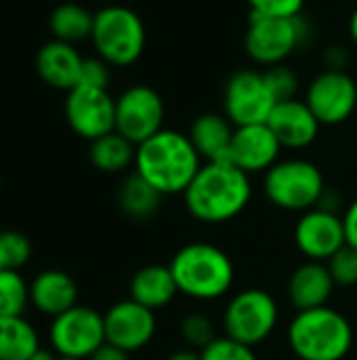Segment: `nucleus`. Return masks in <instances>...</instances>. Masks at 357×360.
Returning <instances> with one entry per match:
<instances>
[{
    "label": "nucleus",
    "mask_w": 357,
    "mask_h": 360,
    "mask_svg": "<svg viewBox=\"0 0 357 360\" xmlns=\"http://www.w3.org/2000/svg\"><path fill=\"white\" fill-rule=\"evenodd\" d=\"M88 360H130V354L126 350L116 348V346H112V344L105 342Z\"/></svg>",
    "instance_id": "nucleus-36"
},
{
    "label": "nucleus",
    "mask_w": 357,
    "mask_h": 360,
    "mask_svg": "<svg viewBox=\"0 0 357 360\" xmlns=\"http://www.w3.org/2000/svg\"><path fill=\"white\" fill-rule=\"evenodd\" d=\"M162 198L164 196L139 173L124 177V181L118 188V205L122 213L133 219H147L156 215L162 205Z\"/></svg>",
    "instance_id": "nucleus-25"
},
{
    "label": "nucleus",
    "mask_w": 357,
    "mask_h": 360,
    "mask_svg": "<svg viewBox=\"0 0 357 360\" xmlns=\"http://www.w3.org/2000/svg\"><path fill=\"white\" fill-rule=\"evenodd\" d=\"M78 84L95 86V89H107V84H109V63H105L101 57H84Z\"/></svg>",
    "instance_id": "nucleus-34"
},
{
    "label": "nucleus",
    "mask_w": 357,
    "mask_h": 360,
    "mask_svg": "<svg viewBox=\"0 0 357 360\" xmlns=\"http://www.w3.org/2000/svg\"><path fill=\"white\" fill-rule=\"evenodd\" d=\"M93 23H95V13H90L86 6L76 4V2L59 4L50 13V19H48L55 40L69 42V44L90 38Z\"/></svg>",
    "instance_id": "nucleus-26"
},
{
    "label": "nucleus",
    "mask_w": 357,
    "mask_h": 360,
    "mask_svg": "<svg viewBox=\"0 0 357 360\" xmlns=\"http://www.w3.org/2000/svg\"><path fill=\"white\" fill-rule=\"evenodd\" d=\"M303 17H263L250 13L244 34V51L257 65L274 68L286 63L307 38Z\"/></svg>",
    "instance_id": "nucleus-7"
},
{
    "label": "nucleus",
    "mask_w": 357,
    "mask_h": 360,
    "mask_svg": "<svg viewBox=\"0 0 357 360\" xmlns=\"http://www.w3.org/2000/svg\"><path fill=\"white\" fill-rule=\"evenodd\" d=\"M164 99L154 86L133 84L116 97V131L135 146L164 129Z\"/></svg>",
    "instance_id": "nucleus-11"
},
{
    "label": "nucleus",
    "mask_w": 357,
    "mask_h": 360,
    "mask_svg": "<svg viewBox=\"0 0 357 360\" xmlns=\"http://www.w3.org/2000/svg\"><path fill=\"white\" fill-rule=\"evenodd\" d=\"M335 285L339 287H356L357 285V249L345 245L326 262Z\"/></svg>",
    "instance_id": "nucleus-30"
},
{
    "label": "nucleus",
    "mask_w": 357,
    "mask_h": 360,
    "mask_svg": "<svg viewBox=\"0 0 357 360\" xmlns=\"http://www.w3.org/2000/svg\"><path fill=\"white\" fill-rule=\"evenodd\" d=\"M179 331H181L183 342L189 344L191 348H198V350H204L210 342L217 340L213 321H210L206 314H200V312L187 314V316L181 321Z\"/></svg>",
    "instance_id": "nucleus-29"
},
{
    "label": "nucleus",
    "mask_w": 357,
    "mask_h": 360,
    "mask_svg": "<svg viewBox=\"0 0 357 360\" xmlns=\"http://www.w3.org/2000/svg\"><path fill=\"white\" fill-rule=\"evenodd\" d=\"M29 304V285L19 270H0V316H23Z\"/></svg>",
    "instance_id": "nucleus-27"
},
{
    "label": "nucleus",
    "mask_w": 357,
    "mask_h": 360,
    "mask_svg": "<svg viewBox=\"0 0 357 360\" xmlns=\"http://www.w3.org/2000/svg\"><path fill=\"white\" fill-rule=\"evenodd\" d=\"M84 57L69 42L50 40L40 46L36 55V72L38 76L53 89L72 91L80 82Z\"/></svg>",
    "instance_id": "nucleus-19"
},
{
    "label": "nucleus",
    "mask_w": 357,
    "mask_h": 360,
    "mask_svg": "<svg viewBox=\"0 0 357 360\" xmlns=\"http://www.w3.org/2000/svg\"><path fill=\"white\" fill-rule=\"evenodd\" d=\"M278 99L261 70L234 72L223 89V114L234 127L265 124Z\"/></svg>",
    "instance_id": "nucleus-9"
},
{
    "label": "nucleus",
    "mask_w": 357,
    "mask_h": 360,
    "mask_svg": "<svg viewBox=\"0 0 357 360\" xmlns=\"http://www.w3.org/2000/svg\"><path fill=\"white\" fill-rule=\"evenodd\" d=\"M202 158L187 133L162 129L137 146L135 173L162 196L183 194L202 167Z\"/></svg>",
    "instance_id": "nucleus-2"
},
{
    "label": "nucleus",
    "mask_w": 357,
    "mask_h": 360,
    "mask_svg": "<svg viewBox=\"0 0 357 360\" xmlns=\"http://www.w3.org/2000/svg\"><path fill=\"white\" fill-rule=\"evenodd\" d=\"M48 344L57 356L88 360L105 344L103 314L88 306H74L53 319Z\"/></svg>",
    "instance_id": "nucleus-10"
},
{
    "label": "nucleus",
    "mask_w": 357,
    "mask_h": 360,
    "mask_svg": "<svg viewBox=\"0 0 357 360\" xmlns=\"http://www.w3.org/2000/svg\"><path fill=\"white\" fill-rule=\"evenodd\" d=\"M202 360H259L255 354V348L240 344L231 338H217L210 342L204 350H200Z\"/></svg>",
    "instance_id": "nucleus-31"
},
{
    "label": "nucleus",
    "mask_w": 357,
    "mask_h": 360,
    "mask_svg": "<svg viewBox=\"0 0 357 360\" xmlns=\"http://www.w3.org/2000/svg\"><path fill=\"white\" fill-rule=\"evenodd\" d=\"M32 257V243L17 230L0 232V268L21 270Z\"/></svg>",
    "instance_id": "nucleus-28"
},
{
    "label": "nucleus",
    "mask_w": 357,
    "mask_h": 360,
    "mask_svg": "<svg viewBox=\"0 0 357 360\" xmlns=\"http://www.w3.org/2000/svg\"><path fill=\"white\" fill-rule=\"evenodd\" d=\"M65 118L76 135L95 141L116 131V99L107 89L78 84L67 91Z\"/></svg>",
    "instance_id": "nucleus-13"
},
{
    "label": "nucleus",
    "mask_w": 357,
    "mask_h": 360,
    "mask_svg": "<svg viewBox=\"0 0 357 360\" xmlns=\"http://www.w3.org/2000/svg\"><path fill=\"white\" fill-rule=\"evenodd\" d=\"M187 211L204 224L236 219L252 198L250 175L229 160L204 162L183 192Z\"/></svg>",
    "instance_id": "nucleus-1"
},
{
    "label": "nucleus",
    "mask_w": 357,
    "mask_h": 360,
    "mask_svg": "<svg viewBox=\"0 0 357 360\" xmlns=\"http://www.w3.org/2000/svg\"><path fill=\"white\" fill-rule=\"evenodd\" d=\"M263 192L278 209L305 213L320 207L326 194V181L318 165L305 158H286L278 160L265 173Z\"/></svg>",
    "instance_id": "nucleus-6"
},
{
    "label": "nucleus",
    "mask_w": 357,
    "mask_h": 360,
    "mask_svg": "<svg viewBox=\"0 0 357 360\" xmlns=\"http://www.w3.org/2000/svg\"><path fill=\"white\" fill-rule=\"evenodd\" d=\"M93 46L97 57L116 68H128L137 63L145 51V25L143 19L128 6L112 4L95 13Z\"/></svg>",
    "instance_id": "nucleus-5"
},
{
    "label": "nucleus",
    "mask_w": 357,
    "mask_h": 360,
    "mask_svg": "<svg viewBox=\"0 0 357 360\" xmlns=\"http://www.w3.org/2000/svg\"><path fill=\"white\" fill-rule=\"evenodd\" d=\"M250 13L263 17H301L307 0H246Z\"/></svg>",
    "instance_id": "nucleus-33"
},
{
    "label": "nucleus",
    "mask_w": 357,
    "mask_h": 360,
    "mask_svg": "<svg viewBox=\"0 0 357 360\" xmlns=\"http://www.w3.org/2000/svg\"><path fill=\"white\" fill-rule=\"evenodd\" d=\"M265 72V78L276 95L278 101H284V99H295L297 93H299V76L292 68H288L286 63H280V65H274V68H267L263 70Z\"/></svg>",
    "instance_id": "nucleus-32"
},
{
    "label": "nucleus",
    "mask_w": 357,
    "mask_h": 360,
    "mask_svg": "<svg viewBox=\"0 0 357 360\" xmlns=\"http://www.w3.org/2000/svg\"><path fill=\"white\" fill-rule=\"evenodd\" d=\"M234 133L236 127L225 114L204 112L191 122L187 137L191 139L200 158L204 162H213V160H227Z\"/></svg>",
    "instance_id": "nucleus-21"
},
{
    "label": "nucleus",
    "mask_w": 357,
    "mask_h": 360,
    "mask_svg": "<svg viewBox=\"0 0 357 360\" xmlns=\"http://www.w3.org/2000/svg\"><path fill=\"white\" fill-rule=\"evenodd\" d=\"M349 36H351L353 44H356V46H357V6H356V8H353L351 17H349Z\"/></svg>",
    "instance_id": "nucleus-38"
},
{
    "label": "nucleus",
    "mask_w": 357,
    "mask_h": 360,
    "mask_svg": "<svg viewBox=\"0 0 357 360\" xmlns=\"http://www.w3.org/2000/svg\"><path fill=\"white\" fill-rule=\"evenodd\" d=\"M305 103L324 127H335L353 116L357 108V82L345 70L320 72L305 91Z\"/></svg>",
    "instance_id": "nucleus-12"
},
{
    "label": "nucleus",
    "mask_w": 357,
    "mask_h": 360,
    "mask_svg": "<svg viewBox=\"0 0 357 360\" xmlns=\"http://www.w3.org/2000/svg\"><path fill=\"white\" fill-rule=\"evenodd\" d=\"M0 188H2V181H0Z\"/></svg>",
    "instance_id": "nucleus-41"
},
{
    "label": "nucleus",
    "mask_w": 357,
    "mask_h": 360,
    "mask_svg": "<svg viewBox=\"0 0 357 360\" xmlns=\"http://www.w3.org/2000/svg\"><path fill=\"white\" fill-rule=\"evenodd\" d=\"M288 344L301 360H343L353 348V327L330 306L301 310L288 325Z\"/></svg>",
    "instance_id": "nucleus-4"
},
{
    "label": "nucleus",
    "mask_w": 357,
    "mask_h": 360,
    "mask_svg": "<svg viewBox=\"0 0 357 360\" xmlns=\"http://www.w3.org/2000/svg\"><path fill=\"white\" fill-rule=\"evenodd\" d=\"M90 162L95 169L103 173H122L130 165H135L137 146L128 141L118 131H112L95 141H90Z\"/></svg>",
    "instance_id": "nucleus-24"
},
{
    "label": "nucleus",
    "mask_w": 357,
    "mask_h": 360,
    "mask_svg": "<svg viewBox=\"0 0 357 360\" xmlns=\"http://www.w3.org/2000/svg\"><path fill=\"white\" fill-rule=\"evenodd\" d=\"M168 268L179 293L196 302H215L223 297L236 278L231 257L221 247L200 240L181 247Z\"/></svg>",
    "instance_id": "nucleus-3"
},
{
    "label": "nucleus",
    "mask_w": 357,
    "mask_h": 360,
    "mask_svg": "<svg viewBox=\"0 0 357 360\" xmlns=\"http://www.w3.org/2000/svg\"><path fill=\"white\" fill-rule=\"evenodd\" d=\"M166 360H202V359H200V352H196V350H179V352L170 354Z\"/></svg>",
    "instance_id": "nucleus-37"
},
{
    "label": "nucleus",
    "mask_w": 357,
    "mask_h": 360,
    "mask_svg": "<svg viewBox=\"0 0 357 360\" xmlns=\"http://www.w3.org/2000/svg\"><path fill=\"white\" fill-rule=\"evenodd\" d=\"M295 245L309 262H328L347 245L345 224L337 211L316 207L301 213L295 228Z\"/></svg>",
    "instance_id": "nucleus-14"
},
{
    "label": "nucleus",
    "mask_w": 357,
    "mask_h": 360,
    "mask_svg": "<svg viewBox=\"0 0 357 360\" xmlns=\"http://www.w3.org/2000/svg\"><path fill=\"white\" fill-rule=\"evenodd\" d=\"M269 129L286 150H305L309 148L318 133H320V120L314 116L305 99H284L278 101L269 120Z\"/></svg>",
    "instance_id": "nucleus-17"
},
{
    "label": "nucleus",
    "mask_w": 357,
    "mask_h": 360,
    "mask_svg": "<svg viewBox=\"0 0 357 360\" xmlns=\"http://www.w3.org/2000/svg\"><path fill=\"white\" fill-rule=\"evenodd\" d=\"M29 304L44 316H59L78 306V285L63 270H42L29 283Z\"/></svg>",
    "instance_id": "nucleus-18"
},
{
    "label": "nucleus",
    "mask_w": 357,
    "mask_h": 360,
    "mask_svg": "<svg viewBox=\"0 0 357 360\" xmlns=\"http://www.w3.org/2000/svg\"><path fill=\"white\" fill-rule=\"evenodd\" d=\"M343 224H345V236H347V245L357 249V198L345 209L343 215Z\"/></svg>",
    "instance_id": "nucleus-35"
},
{
    "label": "nucleus",
    "mask_w": 357,
    "mask_h": 360,
    "mask_svg": "<svg viewBox=\"0 0 357 360\" xmlns=\"http://www.w3.org/2000/svg\"><path fill=\"white\" fill-rule=\"evenodd\" d=\"M105 342L126 350L128 354L143 350L156 335V312L137 304L135 300H122L114 304L105 314Z\"/></svg>",
    "instance_id": "nucleus-15"
},
{
    "label": "nucleus",
    "mask_w": 357,
    "mask_h": 360,
    "mask_svg": "<svg viewBox=\"0 0 357 360\" xmlns=\"http://www.w3.org/2000/svg\"><path fill=\"white\" fill-rule=\"evenodd\" d=\"M335 281L324 262H305L299 266L288 281L290 304L301 310H314L328 306V300L335 291Z\"/></svg>",
    "instance_id": "nucleus-20"
},
{
    "label": "nucleus",
    "mask_w": 357,
    "mask_h": 360,
    "mask_svg": "<svg viewBox=\"0 0 357 360\" xmlns=\"http://www.w3.org/2000/svg\"><path fill=\"white\" fill-rule=\"evenodd\" d=\"M278 302L263 289H244L236 293L223 314L225 335L250 348L263 344L278 327Z\"/></svg>",
    "instance_id": "nucleus-8"
},
{
    "label": "nucleus",
    "mask_w": 357,
    "mask_h": 360,
    "mask_svg": "<svg viewBox=\"0 0 357 360\" xmlns=\"http://www.w3.org/2000/svg\"><path fill=\"white\" fill-rule=\"evenodd\" d=\"M0 270H2V268H0Z\"/></svg>",
    "instance_id": "nucleus-42"
},
{
    "label": "nucleus",
    "mask_w": 357,
    "mask_h": 360,
    "mask_svg": "<svg viewBox=\"0 0 357 360\" xmlns=\"http://www.w3.org/2000/svg\"><path fill=\"white\" fill-rule=\"evenodd\" d=\"M40 350L36 327L23 316H0V360H29Z\"/></svg>",
    "instance_id": "nucleus-23"
},
{
    "label": "nucleus",
    "mask_w": 357,
    "mask_h": 360,
    "mask_svg": "<svg viewBox=\"0 0 357 360\" xmlns=\"http://www.w3.org/2000/svg\"><path fill=\"white\" fill-rule=\"evenodd\" d=\"M282 143L269 129V124H246L236 127L229 156L227 160L234 162L248 175L267 173L278 160L282 152Z\"/></svg>",
    "instance_id": "nucleus-16"
},
{
    "label": "nucleus",
    "mask_w": 357,
    "mask_h": 360,
    "mask_svg": "<svg viewBox=\"0 0 357 360\" xmlns=\"http://www.w3.org/2000/svg\"><path fill=\"white\" fill-rule=\"evenodd\" d=\"M29 360H57V354H55L53 350H42V348H40Z\"/></svg>",
    "instance_id": "nucleus-39"
},
{
    "label": "nucleus",
    "mask_w": 357,
    "mask_h": 360,
    "mask_svg": "<svg viewBox=\"0 0 357 360\" xmlns=\"http://www.w3.org/2000/svg\"><path fill=\"white\" fill-rule=\"evenodd\" d=\"M128 293L130 300L156 312L166 308L179 295V289L168 266L151 264L133 274Z\"/></svg>",
    "instance_id": "nucleus-22"
},
{
    "label": "nucleus",
    "mask_w": 357,
    "mask_h": 360,
    "mask_svg": "<svg viewBox=\"0 0 357 360\" xmlns=\"http://www.w3.org/2000/svg\"><path fill=\"white\" fill-rule=\"evenodd\" d=\"M57 360H80V359H65V356H57Z\"/></svg>",
    "instance_id": "nucleus-40"
}]
</instances>
